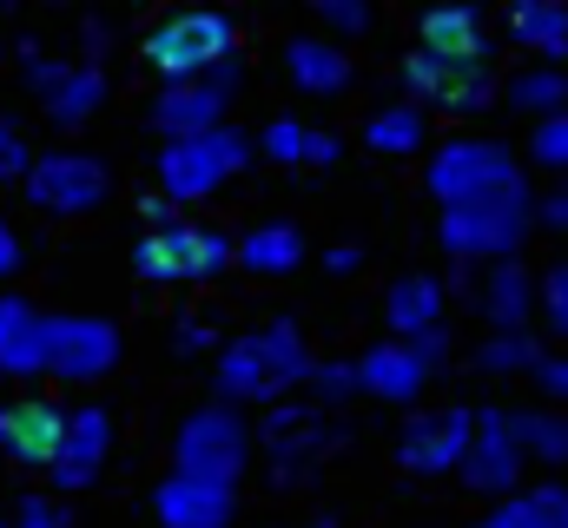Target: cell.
I'll return each instance as SVG.
<instances>
[{
	"instance_id": "1",
	"label": "cell",
	"mask_w": 568,
	"mask_h": 528,
	"mask_svg": "<svg viewBox=\"0 0 568 528\" xmlns=\"http://www.w3.org/2000/svg\"><path fill=\"white\" fill-rule=\"evenodd\" d=\"M311 370L317 364H311L297 324H265V331L239 337L232 351H219V396L225 403H272L278 409V396L291 384H311Z\"/></svg>"
},
{
	"instance_id": "2",
	"label": "cell",
	"mask_w": 568,
	"mask_h": 528,
	"mask_svg": "<svg viewBox=\"0 0 568 528\" xmlns=\"http://www.w3.org/2000/svg\"><path fill=\"white\" fill-rule=\"evenodd\" d=\"M239 60V20L219 13V7H185V13H165L152 33H145V67L165 80H205L219 67Z\"/></svg>"
},
{
	"instance_id": "3",
	"label": "cell",
	"mask_w": 568,
	"mask_h": 528,
	"mask_svg": "<svg viewBox=\"0 0 568 528\" xmlns=\"http://www.w3.org/2000/svg\"><path fill=\"white\" fill-rule=\"evenodd\" d=\"M429 192L443 199V212H463V205H503V199H523V172L509 159V145L496 139H456L429 159Z\"/></svg>"
},
{
	"instance_id": "4",
	"label": "cell",
	"mask_w": 568,
	"mask_h": 528,
	"mask_svg": "<svg viewBox=\"0 0 568 528\" xmlns=\"http://www.w3.org/2000/svg\"><path fill=\"white\" fill-rule=\"evenodd\" d=\"M245 165H252V139L239 126L199 132V139H165V152H159V192L172 205H192V199H212Z\"/></svg>"
},
{
	"instance_id": "5",
	"label": "cell",
	"mask_w": 568,
	"mask_h": 528,
	"mask_svg": "<svg viewBox=\"0 0 568 528\" xmlns=\"http://www.w3.org/2000/svg\"><path fill=\"white\" fill-rule=\"evenodd\" d=\"M232 258H239V245L219 225H199V219L145 232L140 245H133V264H140L145 284H205V277L232 271Z\"/></svg>"
},
{
	"instance_id": "6",
	"label": "cell",
	"mask_w": 568,
	"mask_h": 528,
	"mask_svg": "<svg viewBox=\"0 0 568 528\" xmlns=\"http://www.w3.org/2000/svg\"><path fill=\"white\" fill-rule=\"evenodd\" d=\"M404 87L417 106H443V113H489L496 106V67L489 53H429L417 47L404 60Z\"/></svg>"
},
{
	"instance_id": "7",
	"label": "cell",
	"mask_w": 568,
	"mask_h": 528,
	"mask_svg": "<svg viewBox=\"0 0 568 528\" xmlns=\"http://www.w3.org/2000/svg\"><path fill=\"white\" fill-rule=\"evenodd\" d=\"M27 205L47 219H87L106 205V165L93 152H40L27 172Z\"/></svg>"
},
{
	"instance_id": "8",
	"label": "cell",
	"mask_w": 568,
	"mask_h": 528,
	"mask_svg": "<svg viewBox=\"0 0 568 528\" xmlns=\"http://www.w3.org/2000/svg\"><path fill=\"white\" fill-rule=\"evenodd\" d=\"M252 456V436L232 409H199L185 429H179V456L172 469L179 476H199V483H219V489H239V469Z\"/></svg>"
},
{
	"instance_id": "9",
	"label": "cell",
	"mask_w": 568,
	"mask_h": 528,
	"mask_svg": "<svg viewBox=\"0 0 568 528\" xmlns=\"http://www.w3.org/2000/svg\"><path fill=\"white\" fill-rule=\"evenodd\" d=\"M331 443H337V423H331L317 403H278V409H265V423H258V449L272 456L278 483H304V476L331 456Z\"/></svg>"
},
{
	"instance_id": "10",
	"label": "cell",
	"mask_w": 568,
	"mask_h": 528,
	"mask_svg": "<svg viewBox=\"0 0 568 528\" xmlns=\"http://www.w3.org/2000/svg\"><path fill=\"white\" fill-rule=\"evenodd\" d=\"M239 80H245V67H239V60H232V67H219V73H205V80H165V87L152 93V126L165 132V139L219 132V126H225L232 93H239Z\"/></svg>"
},
{
	"instance_id": "11",
	"label": "cell",
	"mask_w": 568,
	"mask_h": 528,
	"mask_svg": "<svg viewBox=\"0 0 568 528\" xmlns=\"http://www.w3.org/2000/svg\"><path fill=\"white\" fill-rule=\"evenodd\" d=\"M529 199H503V205H463V212H443L436 238L449 258H516L523 232H529Z\"/></svg>"
},
{
	"instance_id": "12",
	"label": "cell",
	"mask_w": 568,
	"mask_h": 528,
	"mask_svg": "<svg viewBox=\"0 0 568 528\" xmlns=\"http://www.w3.org/2000/svg\"><path fill=\"white\" fill-rule=\"evenodd\" d=\"M67 423H73V409H60L47 396L0 403V456L20 463V469H33V476H53L60 443H67Z\"/></svg>"
},
{
	"instance_id": "13",
	"label": "cell",
	"mask_w": 568,
	"mask_h": 528,
	"mask_svg": "<svg viewBox=\"0 0 568 528\" xmlns=\"http://www.w3.org/2000/svg\"><path fill=\"white\" fill-rule=\"evenodd\" d=\"M469 443H476V416L469 409H424V416L404 423L397 463L410 476H443V469H463L469 463Z\"/></svg>"
},
{
	"instance_id": "14",
	"label": "cell",
	"mask_w": 568,
	"mask_h": 528,
	"mask_svg": "<svg viewBox=\"0 0 568 528\" xmlns=\"http://www.w3.org/2000/svg\"><path fill=\"white\" fill-rule=\"evenodd\" d=\"M120 357V337L113 324L100 317H53V337H47V377L60 384H100Z\"/></svg>"
},
{
	"instance_id": "15",
	"label": "cell",
	"mask_w": 568,
	"mask_h": 528,
	"mask_svg": "<svg viewBox=\"0 0 568 528\" xmlns=\"http://www.w3.org/2000/svg\"><path fill=\"white\" fill-rule=\"evenodd\" d=\"M523 456H529L523 423H516L509 409H489V416H476V443H469L463 483H469V489H483V496H503V489H516Z\"/></svg>"
},
{
	"instance_id": "16",
	"label": "cell",
	"mask_w": 568,
	"mask_h": 528,
	"mask_svg": "<svg viewBox=\"0 0 568 528\" xmlns=\"http://www.w3.org/2000/svg\"><path fill=\"white\" fill-rule=\"evenodd\" d=\"M27 80H33V93H40V106H47L53 126H80L106 100V80H100L93 60H33Z\"/></svg>"
},
{
	"instance_id": "17",
	"label": "cell",
	"mask_w": 568,
	"mask_h": 528,
	"mask_svg": "<svg viewBox=\"0 0 568 528\" xmlns=\"http://www.w3.org/2000/svg\"><path fill=\"white\" fill-rule=\"evenodd\" d=\"M239 509V489H219V483H199V476H165L152 489V516L165 528H225Z\"/></svg>"
},
{
	"instance_id": "18",
	"label": "cell",
	"mask_w": 568,
	"mask_h": 528,
	"mask_svg": "<svg viewBox=\"0 0 568 528\" xmlns=\"http://www.w3.org/2000/svg\"><path fill=\"white\" fill-rule=\"evenodd\" d=\"M47 337L53 317H40L27 297H0V377H47Z\"/></svg>"
},
{
	"instance_id": "19",
	"label": "cell",
	"mask_w": 568,
	"mask_h": 528,
	"mask_svg": "<svg viewBox=\"0 0 568 528\" xmlns=\"http://www.w3.org/2000/svg\"><path fill=\"white\" fill-rule=\"evenodd\" d=\"M429 364L417 344H377V351H364L357 357V377H364V396H384V403H410V396H424V384H429Z\"/></svg>"
},
{
	"instance_id": "20",
	"label": "cell",
	"mask_w": 568,
	"mask_h": 528,
	"mask_svg": "<svg viewBox=\"0 0 568 528\" xmlns=\"http://www.w3.org/2000/svg\"><path fill=\"white\" fill-rule=\"evenodd\" d=\"M106 443H113V429H106V409H73V423H67V443H60V463H53V489L67 496V489H87L93 476H100V463H106Z\"/></svg>"
},
{
	"instance_id": "21",
	"label": "cell",
	"mask_w": 568,
	"mask_h": 528,
	"mask_svg": "<svg viewBox=\"0 0 568 528\" xmlns=\"http://www.w3.org/2000/svg\"><path fill=\"white\" fill-rule=\"evenodd\" d=\"M284 73H291V87L311 93V100H331V93L351 87V60H344V47L324 40V33H297V40L284 47Z\"/></svg>"
},
{
	"instance_id": "22",
	"label": "cell",
	"mask_w": 568,
	"mask_h": 528,
	"mask_svg": "<svg viewBox=\"0 0 568 528\" xmlns=\"http://www.w3.org/2000/svg\"><path fill=\"white\" fill-rule=\"evenodd\" d=\"M384 317H390V337H397V344H424V337H436V331H443V284L424 277V271L397 277L390 297H384Z\"/></svg>"
},
{
	"instance_id": "23",
	"label": "cell",
	"mask_w": 568,
	"mask_h": 528,
	"mask_svg": "<svg viewBox=\"0 0 568 528\" xmlns=\"http://www.w3.org/2000/svg\"><path fill=\"white\" fill-rule=\"evenodd\" d=\"M509 40L529 53V67H562L568 53V7L556 0H523L509 13Z\"/></svg>"
},
{
	"instance_id": "24",
	"label": "cell",
	"mask_w": 568,
	"mask_h": 528,
	"mask_svg": "<svg viewBox=\"0 0 568 528\" xmlns=\"http://www.w3.org/2000/svg\"><path fill=\"white\" fill-rule=\"evenodd\" d=\"M542 304V277H529L523 264H496L489 277H483V311H489V324L496 331H529V311Z\"/></svg>"
},
{
	"instance_id": "25",
	"label": "cell",
	"mask_w": 568,
	"mask_h": 528,
	"mask_svg": "<svg viewBox=\"0 0 568 528\" xmlns=\"http://www.w3.org/2000/svg\"><path fill=\"white\" fill-rule=\"evenodd\" d=\"M239 264L245 271H258V277H291L297 264H304V238H297V225H252L245 238H239Z\"/></svg>"
},
{
	"instance_id": "26",
	"label": "cell",
	"mask_w": 568,
	"mask_h": 528,
	"mask_svg": "<svg viewBox=\"0 0 568 528\" xmlns=\"http://www.w3.org/2000/svg\"><path fill=\"white\" fill-rule=\"evenodd\" d=\"M503 100H509L516 113L556 120V113H568V73L562 67H523L516 80H503Z\"/></svg>"
},
{
	"instance_id": "27",
	"label": "cell",
	"mask_w": 568,
	"mask_h": 528,
	"mask_svg": "<svg viewBox=\"0 0 568 528\" xmlns=\"http://www.w3.org/2000/svg\"><path fill=\"white\" fill-rule=\"evenodd\" d=\"M417 33H424L417 47H429V53H489L483 47V13H469V7H436V13H424Z\"/></svg>"
},
{
	"instance_id": "28",
	"label": "cell",
	"mask_w": 568,
	"mask_h": 528,
	"mask_svg": "<svg viewBox=\"0 0 568 528\" xmlns=\"http://www.w3.org/2000/svg\"><path fill=\"white\" fill-rule=\"evenodd\" d=\"M364 145H371V152H384V159H404V152H417V145H424V106H417V100H404V106H384V113L364 126Z\"/></svg>"
},
{
	"instance_id": "29",
	"label": "cell",
	"mask_w": 568,
	"mask_h": 528,
	"mask_svg": "<svg viewBox=\"0 0 568 528\" xmlns=\"http://www.w3.org/2000/svg\"><path fill=\"white\" fill-rule=\"evenodd\" d=\"M536 364H542V351H536L529 331H496V337L476 351V370H489V377H516V370L536 377Z\"/></svg>"
},
{
	"instance_id": "30",
	"label": "cell",
	"mask_w": 568,
	"mask_h": 528,
	"mask_svg": "<svg viewBox=\"0 0 568 528\" xmlns=\"http://www.w3.org/2000/svg\"><path fill=\"white\" fill-rule=\"evenodd\" d=\"M258 145L278 165H311V126H297V120H272V126L258 132Z\"/></svg>"
},
{
	"instance_id": "31",
	"label": "cell",
	"mask_w": 568,
	"mask_h": 528,
	"mask_svg": "<svg viewBox=\"0 0 568 528\" xmlns=\"http://www.w3.org/2000/svg\"><path fill=\"white\" fill-rule=\"evenodd\" d=\"M516 423H523V443H529V456L568 463V416H516Z\"/></svg>"
},
{
	"instance_id": "32",
	"label": "cell",
	"mask_w": 568,
	"mask_h": 528,
	"mask_svg": "<svg viewBox=\"0 0 568 528\" xmlns=\"http://www.w3.org/2000/svg\"><path fill=\"white\" fill-rule=\"evenodd\" d=\"M27 172H33V145H27V132H20L13 113H0V179L27 185Z\"/></svg>"
},
{
	"instance_id": "33",
	"label": "cell",
	"mask_w": 568,
	"mask_h": 528,
	"mask_svg": "<svg viewBox=\"0 0 568 528\" xmlns=\"http://www.w3.org/2000/svg\"><path fill=\"white\" fill-rule=\"evenodd\" d=\"M0 528H73V522H67V509L53 496H27V502H13L0 516Z\"/></svg>"
},
{
	"instance_id": "34",
	"label": "cell",
	"mask_w": 568,
	"mask_h": 528,
	"mask_svg": "<svg viewBox=\"0 0 568 528\" xmlns=\"http://www.w3.org/2000/svg\"><path fill=\"white\" fill-rule=\"evenodd\" d=\"M529 152H536V165H549V172H568V113L542 120V126H536V139H529Z\"/></svg>"
},
{
	"instance_id": "35",
	"label": "cell",
	"mask_w": 568,
	"mask_h": 528,
	"mask_svg": "<svg viewBox=\"0 0 568 528\" xmlns=\"http://www.w3.org/2000/svg\"><path fill=\"white\" fill-rule=\"evenodd\" d=\"M542 317L556 337H568V258L549 264V277H542Z\"/></svg>"
},
{
	"instance_id": "36",
	"label": "cell",
	"mask_w": 568,
	"mask_h": 528,
	"mask_svg": "<svg viewBox=\"0 0 568 528\" xmlns=\"http://www.w3.org/2000/svg\"><path fill=\"white\" fill-rule=\"evenodd\" d=\"M317 20H324V33L351 40V33H364V27H371V7H357V0H324V7H317Z\"/></svg>"
},
{
	"instance_id": "37",
	"label": "cell",
	"mask_w": 568,
	"mask_h": 528,
	"mask_svg": "<svg viewBox=\"0 0 568 528\" xmlns=\"http://www.w3.org/2000/svg\"><path fill=\"white\" fill-rule=\"evenodd\" d=\"M311 384H317V396H357V390H364L357 364H344V357H324V364L311 370Z\"/></svg>"
},
{
	"instance_id": "38",
	"label": "cell",
	"mask_w": 568,
	"mask_h": 528,
	"mask_svg": "<svg viewBox=\"0 0 568 528\" xmlns=\"http://www.w3.org/2000/svg\"><path fill=\"white\" fill-rule=\"evenodd\" d=\"M476 528H549V516L536 509V496H516V502H503L496 516H483Z\"/></svg>"
},
{
	"instance_id": "39",
	"label": "cell",
	"mask_w": 568,
	"mask_h": 528,
	"mask_svg": "<svg viewBox=\"0 0 568 528\" xmlns=\"http://www.w3.org/2000/svg\"><path fill=\"white\" fill-rule=\"evenodd\" d=\"M536 390L549 396V403H568V357H542L536 364Z\"/></svg>"
},
{
	"instance_id": "40",
	"label": "cell",
	"mask_w": 568,
	"mask_h": 528,
	"mask_svg": "<svg viewBox=\"0 0 568 528\" xmlns=\"http://www.w3.org/2000/svg\"><path fill=\"white\" fill-rule=\"evenodd\" d=\"M536 496V509L549 516V528H568V483H542V489H529Z\"/></svg>"
},
{
	"instance_id": "41",
	"label": "cell",
	"mask_w": 568,
	"mask_h": 528,
	"mask_svg": "<svg viewBox=\"0 0 568 528\" xmlns=\"http://www.w3.org/2000/svg\"><path fill=\"white\" fill-rule=\"evenodd\" d=\"M536 225L568 232V185H562V192H549V199H536Z\"/></svg>"
},
{
	"instance_id": "42",
	"label": "cell",
	"mask_w": 568,
	"mask_h": 528,
	"mask_svg": "<svg viewBox=\"0 0 568 528\" xmlns=\"http://www.w3.org/2000/svg\"><path fill=\"white\" fill-rule=\"evenodd\" d=\"M20 258H27V245H20V232L0 219V277H13V271H20Z\"/></svg>"
},
{
	"instance_id": "43",
	"label": "cell",
	"mask_w": 568,
	"mask_h": 528,
	"mask_svg": "<svg viewBox=\"0 0 568 528\" xmlns=\"http://www.w3.org/2000/svg\"><path fill=\"white\" fill-rule=\"evenodd\" d=\"M357 245H331V252H324V271H331V277H351V271H357Z\"/></svg>"
},
{
	"instance_id": "44",
	"label": "cell",
	"mask_w": 568,
	"mask_h": 528,
	"mask_svg": "<svg viewBox=\"0 0 568 528\" xmlns=\"http://www.w3.org/2000/svg\"><path fill=\"white\" fill-rule=\"evenodd\" d=\"M297 528H331V522H297Z\"/></svg>"
}]
</instances>
